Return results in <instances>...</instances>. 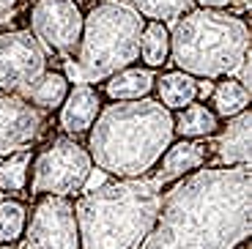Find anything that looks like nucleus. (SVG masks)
I'll use <instances>...</instances> for the list:
<instances>
[{
    "instance_id": "f257e3e1",
    "label": "nucleus",
    "mask_w": 252,
    "mask_h": 249,
    "mask_svg": "<svg viewBox=\"0 0 252 249\" xmlns=\"http://www.w3.org/2000/svg\"><path fill=\"white\" fill-rule=\"evenodd\" d=\"M250 167H200L164 192L140 249H236L250 236Z\"/></svg>"
},
{
    "instance_id": "f03ea898",
    "label": "nucleus",
    "mask_w": 252,
    "mask_h": 249,
    "mask_svg": "<svg viewBox=\"0 0 252 249\" xmlns=\"http://www.w3.org/2000/svg\"><path fill=\"white\" fill-rule=\"evenodd\" d=\"M173 140V112L154 99H137L101 107L85 148L99 170L115 178H140L154 173Z\"/></svg>"
},
{
    "instance_id": "7ed1b4c3",
    "label": "nucleus",
    "mask_w": 252,
    "mask_h": 249,
    "mask_svg": "<svg viewBox=\"0 0 252 249\" xmlns=\"http://www.w3.org/2000/svg\"><path fill=\"white\" fill-rule=\"evenodd\" d=\"M164 187L154 175L107 181L74 200L80 249H140L162 211Z\"/></svg>"
},
{
    "instance_id": "20e7f679",
    "label": "nucleus",
    "mask_w": 252,
    "mask_h": 249,
    "mask_svg": "<svg viewBox=\"0 0 252 249\" xmlns=\"http://www.w3.org/2000/svg\"><path fill=\"white\" fill-rule=\"evenodd\" d=\"M170 61L189 77H230L250 61V25L230 11L189 8L170 31Z\"/></svg>"
},
{
    "instance_id": "39448f33",
    "label": "nucleus",
    "mask_w": 252,
    "mask_h": 249,
    "mask_svg": "<svg viewBox=\"0 0 252 249\" xmlns=\"http://www.w3.org/2000/svg\"><path fill=\"white\" fill-rule=\"evenodd\" d=\"M145 19L126 0H101L85 14L74 55L66 61L71 85L104 82L140 58V33Z\"/></svg>"
},
{
    "instance_id": "423d86ee",
    "label": "nucleus",
    "mask_w": 252,
    "mask_h": 249,
    "mask_svg": "<svg viewBox=\"0 0 252 249\" xmlns=\"http://www.w3.org/2000/svg\"><path fill=\"white\" fill-rule=\"evenodd\" d=\"M94 162L88 148L77 137H55L44 151L33 154L31 162V194H58V197H77L88 184Z\"/></svg>"
},
{
    "instance_id": "0eeeda50",
    "label": "nucleus",
    "mask_w": 252,
    "mask_h": 249,
    "mask_svg": "<svg viewBox=\"0 0 252 249\" xmlns=\"http://www.w3.org/2000/svg\"><path fill=\"white\" fill-rule=\"evenodd\" d=\"M22 249H80L74 200L41 194L33 211H28L25 233L19 238Z\"/></svg>"
},
{
    "instance_id": "6e6552de",
    "label": "nucleus",
    "mask_w": 252,
    "mask_h": 249,
    "mask_svg": "<svg viewBox=\"0 0 252 249\" xmlns=\"http://www.w3.org/2000/svg\"><path fill=\"white\" fill-rule=\"evenodd\" d=\"M47 61L50 52L31 31L0 33V91L19 96L47 71Z\"/></svg>"
},
{
    "instance_id": "1a4fd4ad",
    "label": "nucleus",
    "mask_w": 252,
    "mask_h": 249,
    "mask_svg": "<svg viewBox=\"0 0 252 249\" xmlns=\"http://www.w3.org/2000/svg\"><path fill=\"white\" fill-rule=\"evenodd\" d=\"M82 22L85 14L77 6V0H36L28 31L41 41L47 52L71 58L82 36Z\"/></svg>"
},
{
    "instance_id": "9d476101",
    "label": "nucleus",
    "mask_w": 252,
    "mask_h": 249,
    "mask_svg": "<svg viewBox=\"0 0 252 249\" xmlns=\"http://www.w3.org/2000/svg\"><path fill=\"white\" fill-rule=\"evenodd\" d=\"M47 121H50V112L28 104L17 93L0 91V159L17 151H28L44 131Z\"/></svg>"
},
{
    "instance_id": "9b49d317",
    "label": "nucleus",
    "mask_w": 252,
    "mask_h": 249,
    "mask_svg": "<svg viewBox=\"0 0 252 249\" xmlns=\"http://www.w3.org/2000/svg\"><path fill=\"white\" fill-rule=\"evenodd\" d=\"M250 110L227 118L225 126L211 134L208 148V167H250Z\"/></svg>"
},
{
    "instance_id": "f8f14e48",
    "label": "nucleus",
    "mask_w": 252,
    "mask_h": 249,
    "mask_svg": "<svg viewBox=\"0 0 252 249\" xmlns=\"http://www.w3.org/2000/svg\"><path fill=\"white\" fill-rule=\"evenodd\" d=\"M101 107H104L101 104V93L94 85H71L69 96L58 107V126L69 137L88 134L94 121L99 118Z\"/></svg>"
},
{
    "instance_id": "ddd939ff",
    "label": "nucleus",
    "mask_w": 252,
    "mask_h": 249,
    "mask_svg": "<svg viewBox=\"0 0 252 249\" xmlns=\"http://www.w3.org/2000/svg\"><path fill=\"white\" fill-rule=\"evenodd\" d=\"M208 164V148L200 140H178L170 143L167 151L162 154V159L154 167V178L162 184V187H170L178 178L195 173V170L206 167Z\"/></svg>"
},
{
    "instance_id": "4468645a",
    "label": "nucleus",
    "mask_w": 252,
    "mask_h": 249,
    "mask_svg": "<svg viewBox=\"0 0 252 249\" xmlns=\"http://www.w3.org/2000/svg\"><path fill=\"white\" fill-rule=\"evenodd\" d=\"M154 69H140V66H126V69L115 71L113 77L104 80V96L113 101H137L148 99V93L154 91Z\"/></svg>"
},
{
    "instance_id": "2eb2a0df",
    "label": "nucleus",
    "mask_w": 252,
    "mask_h": 249,
    "mask_svg": "<svg viewBox=\"0 0 252 249\" xmlns=\"http://www.w3.org/2000/svg\"><path fill=\"white\" fill-rule=\"evenodd\" d=\"M69 88H71V82L63 71L47 69L36 82H31V85L19 93V99H25L28 104L38 107V110H44V112H52L63 104L66 96H69Z\"/></svg>"
},
{
    "instance_id": "dca6fc26",
    "label": "nucleus",
    "mask_w": 252,
    "mask_h": 249,
    "mask_svg": "<svg viewBox=\"0 0 252 249\" xmlns=\"http://www.w3.org/2000/svg\"><path fill=\"white\" fill-rule=\"evenodd\" d=\"M154 88H157V93H159V104L170 112H178L197 99L200 82H197V77H189V74L176 69V71L159 74L154 80Z\"/></svg>"
},
{
    "instance_id": "f3484780",
    "label": "nucleus",
    "mask_w": 252,
    "mask_h": 249,
    "mask_svg": "<svg viewBox=\"0 0 252 249\" xmlns=\"http://www.w3.org/2000/svg\"><path fill=\"white\" fill-rule=\"evenodd\" d=\"M220 118L214 115V110L208 104H187L184 110L176 112L173 118V131H176L181 140H206L211 137L217 129H220Z\"/></svg>"
},
{
    "instance_id": "a211bd4d",
    "label": "nucleus",
    "mask_w": 252,
    "mask_h": 249,
    "mask_svg": "<svg viewBox=\"0 0 252 249\" xmlns=\"http://www.w3.org/2000/svg\"><path fill=\"white\" fill-rule=\"evenodd\" d=\"M211 110L217 118H233L250 107V88L236 77H222L211 91Z\"/></svg>"
},
{
    "instance_id": "6ab92c4d",
    "label": "nucleus",
    "mask_w": 252,
    "mask_h": 249,
    "mask_svg": "<svg viewBox=\"0 0 252 249\" xmlns=\"http://www.w3.org/2000/svg\"><path fill=\"white\" fill-rule=\"evenodd\" d=\"M140 61L145 63V69H159L170 61V31L164 22L145 19L140 33Z\"/></svg>"
},
{
    "instance_id": "aec40b11",
    "label": "nucleus",
    "mask_w": 252,
    "mask_h": 249,
    "mask_svg": "<svg viewBox=\"0 0 252 249\" xmlns=\"http://www.w3.org/2000/svg\"><path fill=\"white\" fill-rule=\"evenodd\" d=\"M31 162H33L31 148L6 156L0 162V192H8V194L25 192L28 181H31Z\"/></svg>"
},
{
    "instance_id": "412c9836",
    "label": "nucleus",
    "mask_w": 252,
    "mask_h": 249,
    "mask_svg": "<svg viewBox=\"0 0 252 249\" xmlns=\"http://www.w3.org/2000/svg\"><path fill=\"white\" fill-rule=\"evenodd\" d=\"M28 224V206L22 200H0V244H17Z\"/></svg>"
},
{
    "instance_id": "4be33fe9",
    "label": "nucleus",
    "mask_w": 252,
    "mask_h": 249,
    "mask_svg": "<svg viewBox=\"0 0 252 249\" xmlns=\"http://www.w3.org/2000/svg\"><path fill=\"white\" fill-rule=\"evenodd\" d=\"M126 3L143 19H154V22L178 19L189 8H195V0H126Z\"/></svg>"
},
{
    "instance_id": "5701e85b",
    "label": "nucleus",
    "mask_w": 252,
    "mask_h": 249,
    "mask_svg": "<svg viewBox=\"0 0 252 249\" xmlns=\"http://www.w3.org/2000/svg\"><path fill=\"white\" fill-rule=\"evenodd\" d=\"M236 3H239V0H195L197 8H211V11H227V8L236 6Z\"/></svg>"
},
{
    "instance_id": "b1692460",
    "label": "nucleus",
    "mask_w": 252,
    "mask_h": 249,
    "mask_svg": "<svg viewBox=\"0 0 252 249\" xmlns=\"http://www.w3.org/2000/svg\"><path fill=\"white\" fill-rule=\"evenodd\" d=\"M17 3H19V0H0V22H3V19L17 8Z\"/></svg>"
},
{
    "instance_id": "393cba45",
    "label": "nucleus",
    "mask_w": 252,
    "mask_h": 249,
    "mask_svg": "<svg viewBox=\"0 0 252 249\" xmlns=\"http://www.w3.org/2000/svg\"><path fill=\"white\" fill-rule=\"evenodd\" d=\"M0 249H22V247H17V244H0Z\"/></svg>"
},
{
    "instance_id": "a878e982",
    "label": "nucleus",
    "mask_w": 252,
    "mask_h": 249,
    "mask_svg": "<svg viewBox=\"0 0 252 249\" xmlns=\"http://www.w3.org/2000/svg\"><path fill=\"white\" fill-rule=\"evenodd\" d=\"M236 249H247V241H244V244H239V247H236Z\"/></svg>"
}]
</instances>
